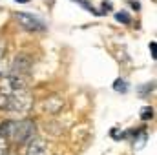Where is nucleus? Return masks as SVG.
<instances>
[{
    "label": "nucleus",
    "mask_w": 157,
    "mask_h": 155,
    "mask_svg": "<svg viewBox=\"0 0 157 155\" xmlns=\"http://www.w3.org/2000/svg\"><path fill=\"white\" fill-rule=\"evenodd\" d=\"M35 133V122L29 119L24 120H4L0 122V137L13 139L15 142L22 144L28 142Z\"/></svg>",
    "instance_id": "1"
},
{
    "label": "nucleus",
    "mask_w": 157,
    "mask_h": 155,
    "mask_svg": "<svg viewBox=\"0 0 157 155\" xmlns=\"http://www.w3.org/2000/svg\"><path fill=\"white\" fill-rule=\"evenodd\" d=\"M31 77V62L28 57H17L9 68V84L11 89H26L28 80Z\"/></svg>",
    "instance_id": "2"
},
{
    "label": "nucleus",
    "mask_w": 157,
    "mask_h": 155,
    "mask_svg": "<svg viewBox=\"0 0 157 155\" xmlns=\"http://www.w3.org/2000/svg\"><path fill=\"white\" fill-rule=\"evenodd\" d=\"M29 108V97L26 89L0 91V110L6 112H24Z\"/></svg>",
    "instance_id": "3"
},
{
    "label": "nucleus",
    "mask_w": 157,
    "mask_h": 155,
    "mask_svg": "<svg viewBox=\"0 0 157 155\" xmlns=\"http://www.w3.org/2000/svg\"><path fill=\"white\" fill-rule=\"evenodd\" d=\"M17 20L20 22V26L24 28V29H28V31H42V29H46V26H44V22L39 20L37 17H33L31 13H17Z\"/></svg>",
    "instance_id": "4"
},
{
    "label": "nucleus",
    "mask_w": 157,
    "mask_h": 155,
    "mask_svg": "<svg viewBox=\"0 0 157 155\" xmlns=\"http://www.w3.org/2000/svg\"><path fill=\"white\" fill-rule=\"evenodd\" d=\"M26 155H46V144L40 139L29 141V146L26 150Z\"/></svg>",
    "instance_id": "5"
},
{
    "label": "nucleus",
    "mask_w": 157,
    "mask_h": 155,
    "mask_svg": "<svg viewBox=\"0 0 157 155\" xmlns=\"http://www.w3.org/2000/svg\"><path fill=\"white\" fill-rule=\"evenodd\" d=\"M146 139H148V135H146L144 131H139V137L133 141V148H135V150H141V148L146 144Z\"/></svg>",
    "instance_id": "6"
},
{
    "label": "nucleus",
    "mask_w": 157,
    "mask_h": 155,
    "mask_svg": "<svg viewBox=\"0 0 157 155\" xmlns=\"http://www.w3.org/2000/svg\"><path fill=\"white\" fill-rule=\"evenodd\" d=\"M113 89L119 91V93H126V91H128V84H126V80H124V78H117V80L113 82Z\"/></svg>",
    "instance_id": "7"
},
{
    "label": "nucleus",
    "mask_w": 157,
    "mask_h": 155,
    "mask_svg": "<svg viewBox=\"0 0 157 155\" xmlns=\"http://www.w3.org/2000/svg\"><path fill=\"white\" fill-rule=\"evenodd\" d=\"M115 20L122 22V24H130V22H132V17H130L126 11H119V13H115Z\"/></svg>",
    "instance_id": "8"
},
{
    "label": "nucleus",
    "mask_w": 157,
    "mask_h": 155,
    "mask_svg": "<svg viewBox=\"0 0 157 155\" xmlns=\"http://www.w3.org/2000/svg\"><path fill=\"white\" fill-rule=\"evenodd\" d=\"M73 2H77V4H80V6H82V7H86L90 13H93V15H99V11H97V9H95L91 4H90V0H73Z\"/></svg>",
    "instance_id": "9"
},
{
    "label": "nucleus",
    "mask_w": 157,
    "mask_h": 155,
    "mask_svg": "<svg viewBox=\"0 0 157 155\" xmlns=\"http://www.w3.org/2000/svg\"><path fill=\"white\" fill-rule=\"evenodd\" d=\"M152 117H154V108L144 106V108L141 110V119H143V120H148V119H152Z\"/></svg>",
    "instance_id": "10"
},
{
    "label": "nucleus",
    "mask_w": 157,
    "mask_h": 155,
    "mask_svg": "<svg viewBox=\"0 0 157 155\" xmlns=\"http://www.w3.org/2000/svg\"><path fill=\"white\" fill-rule=\"evenodd\" d=\"M7 153H9V142H7V139L0 137V155H7Z\"/></svg>",
    "instance_id": "11"
},
{
    "label": "nucleus",
    "mask_w": 157,
    "mask_h": 155,
    "mask_svg": "<svg viewBox=\"0 0 157 155\" xmlns=\"http://www.w3.org/2000/svg\"><path fill=\"white\" fill-rule=\"evenodd\" d=\"M6 73V62H4V55H2V46H0V75Z\"/></svg>",
    "instance_id": "12"
},
{
    "label": "nucleus",
    "mask_w": 157,
    "mask_h": 155,
    "mask_svg": "<svg viewBox=\"0 0 157 155\" xmlns=\"http://www.w3.org/2000/svg\"><path fill=\"white\" fill-rule=\"evenodd\" d=\"M150 51H152V59H157V46H155V42H150Z\"/></svg>",
    "instance_id": "13"
},
{
    "label": "nucleus",
    "mask_w": 157,
    "mask_h": 155,
    "mask_svg": "<svg viewBox=\"0 0 157 155\" xmlns=\"http://www.w3.org/2000/svg\"><path fill=\"white\" fill-rule=\"evenodd\" d=\"M130 6H132L133 9H141V6H139V2H135V0H130Z\"/></svg>",
    "instance_id": "14"
},
{
    "label": "nucleus",
    "mask_w": 157,
    "mask_h": 155,
    "mask_svg": "<svg viewBox=\"0 0 157 155\" xmlns=\"http://www.w3.org/2000/svg\"><path fill=\"white\" fill-rule=\"evenodd\" d=\"M17 2H20V4H28L29 0H17Z\"/></svg>",
    "instance_id": "15"
}]
</instances>
